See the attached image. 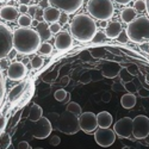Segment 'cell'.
<instances>
[{
  "label": "cell",
  "instance_id": "cell-23",
  "mask_svg": "<svg viewBox=\"0 0 149 149\" xmlns=\"http://www.w3.org/2000/svg\"><path fill=\"white\" fill-rule=\"evenodd\" d=\"M43 117V109L40 106V105H37V104H33L29 111V119L31 122H37V120H40L41 118Z\"/></svg>",
  "mask_w": 149,
  "mask_h": 149
},
{
  "label": "cell",
  "instance_id": "cell-45",
  "mask_svg": "<svg viewBox=\"0 0 149 149\" xmlns=\"http://www.w3.org/2000/svg\"><path fill=\"white\" fill-rule=\"evenodd\" d=\"M140 49L142 52H146V53H149V44H146V43H142L140 45Z\"/></svg>",
  "mask_w": 149,
  "mask_h": 149
},
{
  "label": "cell",
  "instance_id": "cell-10",
  "mask_svg": "<svg viewBox=\"0 0 149 149\" xmlns=\"http://www.w3.org/2000/svg\"><path fill=\"white\" fill-rule=\"evenodd\" d=\"M49 3L65 13L73 15L82 6L84 0H49Z\"/></svg>",
  "mask_w": 149,
  "mask_h": 149
},
{
  "label": "cell",
  "instance_id": "cell-31",
  "mask_svg": "<svg viewBox=\"0 0 149 149\" xmlns=\"http://www.w3.org/2000/svg\"><path fill=\"white\" fill-rule=\"evenodd\" d=\"M43 63H44V61H43V58H42L41 56H33L32 60H31V66H32V68H35V69L41 68V67L43 66Z\"/></svg>",
  "mask_w": 149,
  "mask_h": 149
},
{
  "label": "cell",
  "instance_id": "cell-29",
  "mask_svg": "<svg viewBox=\"0 0 149 149\" xmlns=\"http://www.w3.org/2000/svg\"><path fill=\"white\" fill-rule=\"evenodd\" d=\"M38 52L42 54V55H50L52 54V52H53V45L50 44V43H47V42H44V43H42L41 44V47H40V49H38Z\"/></svg>",
  "mask_w": 149,
  "mask_h": 149
},
{
  "label": "cell",
  "instance_id": "cell-42",
  "mask_svg": "<svg viewBox=\"0 0 149 149\" xmlns=\"http://www.w3.org/2000/svg\"><path fill=\"white\" fill-rule=\"evenodd\" d=\"M29 148H30V146H29V143L26 141H22L17 146V149H29Z\"/></svg>",
  "mask_w": 149,
  "mask_h": 149
},
{
  "label": "cell",
  "instance_id": "cell-49",
  "mask_svg": "<svg viewBox=\"0 0 149 149\" xmlns=\"http://www.w3.org/2000/svg\"><path fill=\"white\" fill-rule=\"evenodd\" d=\"M31 1V0H19V3H20V5H28L29 3Z\"/></svg>",
  "mask_w": 149,
  "mask_h": 149
},
{
  "label": "cell",
  "instance_id": "cell-53",
  "mask_svg": "<svg viewBox=\"0 0 149 149\" xmlns=\"http://www.w3.org/2000/svg\"><path fill=\"white\" fill-rule=\"evenodd\" d=\"M122 149H130V148H129V147H123Z\"/></svg>",
  "mask_w": 149,
  "mask_h": 149
},
{
  "label": "cell",
  "instance_id": "cell-13",
  "mask_svg": "<svg viewBox=\"0 0 149 149\" xmlns=\"http://www.w3.org/2000/svg\"><path fill=\"white\" fill-rule=\"evenodd\" d=\"M26 73H28V68L22 62H13L7 68V77L13 81L23 80L26 77Z\"/></svg>",
  "mask_w": 149,
  "mask_h": 149
},
{
  "label": "cell",
  "instance_id": "cell-6",
  "mask_svg": "<svg viewBox=\"0 0 149 149\" xmlns=\"http://www.w3.org/2000/svg\"><path fill=\"white\" fill-rule=\"evenodd\" d=\"M13 48V35L6 24L0 22V60L5 58Z\"/></svg>",
  "mask_w": 149,
  "mask_h": 149
},
{
  "label": "cell",
  "instance_id": "cell-35",
  "mask_svg": "<svg viewBox=\"0 0 149 149\" xmlns=\"http://www.w3.org/2000/svg\"><path fill=\"white\" fill-rule=\"evenodd\" d=\"M49 29H50V32L52 33H58V32H61V24L60 23H53V24H50V26H49Z\"/></svg>",
  "mask_w": 149,
  "mask_h": 149
},
{
  "label": "cell",
  "instance_id": "cell-46",
  "mask_svg": "<svg viewBox=\"0 0 149 149\" xmlns=\"http://www.w3.org/2000/svg\"><path fill=\"white\" fill-rule=\"evenodd\" d=\"M19 11L22 12V13H26V12H29L28 5H20V6H19Z\"/></svg>",
  "mask_w": 149,
  "mask_h": 149
},
{
  "label": "cell",
  "instance_id": "cell-16",
  "mask_svg": "<svg viewBox=\"0 0 149 149\" xmlns=\"http://www.w3.org/2000/svg\"><path fill=\"white\" fill-rule=\"evenodd\" d=\"M123 28L120 25L119 22H111L107 24V26L105 28V35L107 38H117L119 36V33L122 32Z\"/></svg>",
  "mask_w": 149,
  "mask_h": 149
},
{
  "label": "cell",
  "instance_id": "cell-41",
  "mask_svg": "<svg viewBox=\"0 0 149 149\" xmlns=\"http://www.w3.org/2000/svg\"><path fill=\"white\" fill-rule=\"evenodd\" d=\"M10 61L7 60V58H1L0 60V68H3V69H5V68H8L10 67Z\"/></svg>",
  "mask_w": 149,
  "mask_h": 149
},
{
  "label": "cell",
  "instance_id": "cell-12",
  "mask_svg": "<svg viewBox=\"0 0 149 149\" xmlns=\"http://www.w3.org/2000/svg\"><path fill=\"white\" fill-rule=\"evenodd\" d=\"M79 124L80 129L86 132V134H92L97 130L98 128V120H97V115L93 112H84L79 117Z\"/></svg>",
  "mask_w": 149,
  "mask_h": 149
},
{
  "label": "cell",
  "instance_id": "cell-52",
  "mask_svg": "<svg viewBox=\"0 0 149 149\" xmlns=\"http://www.w3.org/2000/svg\"><path fill=\"white\" fill-rule=\"evenodd\" d=\"M68 81H69V79H68V77H65L63 79H62V84H63L65 86L67 85V82H68Z\"/></svg>",
  "mask_w": 149,
  "mask_h": 149
},
{
  "label": "cell",
  "instance_id": "cell-2",
  "mask_svg": "<svg viewBox=\"0 0 149 149\" xmlns=\"http://www.w3.org/2000/svg\"><path fill=\"white\" fill-rule=\"evenodd\" d=\"M70 32L75 40L80 42H90L97 33V25L88 15H78L70 23Z\"/></svg>",
  "mask_w": 149,
  "mask_h": 149
},
{
  "label": "cell",
  "instance_id": "cell-33",
  "mask_svg": "<svg viewBox=\"0 0 149 149\" xmlns=\"http://www.w3.org/2000/svg\"><path fill=\"white\" fill-rule=\"evenodd\" d=\"M134 8L139 12H142L146 10V1L144 0H136L135 4H134Z\"/></svg>",
  "mask_w": 149,
  "mask_h": 149
},
{
  "label": "cell",
  "instance_id": "cell-20",
  "mask_svg": "<svg viewBox=\"0 0 149 149\" xmlns=\"http://www.w3.org/2000/svg\"><path fill=\"white\" fill-rule=\"evenodd\" d=\"M122 70V67L117 63H109L103 68V75L106 78H115L117 77L119 72Z\"/></svg>",
  "mask_w": 149,
  "mask_h": 149
},
{
  "label": "cell",
  "instance_id": "cell-3",
  "mask_svg": "<svg viewBox=\"0 0 149 149\" xmlns=\"http://www.w3.org/2000/svg\"><path fill=\"white\" fill-rule=\"evenodd\" d=\"M127 33L129 40L135 43L149 40V18L146 16L136 17L128 25Z\"/></svg>",
  "mask_w": 149,
  "mask_h": 149
},
{
  "label": "cell",
  "instance_id": "cell-48",
  "mask_svg": "<svg viewBox=\"0 0 149 149\" xmlns=\"http://www.w3.org/2000/svg\"><path fill=\"white\" fill-rule=\"evenodd\" d=\"M48 4H50V3H49V0H43V1L41 3V7H43V6H44V7L47 8V7H49V6H48Z\"/></svg>",
  "mask_w": 149,
  "mask_h": 149
},
{
  "label": "cell",
  "instance_id": "cell-50",
  "mask_svg": "<svg viewBox=\"0 0 149 149\" xmlns=\"http://www.w3.org/2000/svg\"><path fill=\"white\" fill-rule=\"evenodd\" d=\"M144 1H146V10H147V13L149 17V0H144Z\"/></svg>",
  "mask_w": 149,
  "mask_h": 149
},
{
  "label": "cell",
  "instance_id": "cell-55",
  "mask_svg": "<svg viewBox=\"0 0 149 149\" xmlns=\"http://www.w3.org/2000/svg\"><path fill=\"white\" fill-rule=\"evenodd\" d=\"M29 149H32V148H31V147H30V148H29Z\"/></svg>",
  "mask_w": 149,
  "mask_h": 149
},
{
  "label": "cell",
  "instance_id": "cell-19",
  "mask_svg": "<svg viewBox=\"0 0 149 149\" xmlns=\"http://www.w3.org/2000/svg\"><path fill=\"white\" fill-rule=\"evenodd\" d=\"M97 120H98V127L99 128L106 129L112 124V116H111V113H109L107 111H102L100 113H98Z\"/></svg>",
  "mask_w": 149,
  "mask_h": 149
},
{
  "label": "cell",
  "instance_id": "cell-36",
  "mask_svg": "<svg viewBox=\"0 0 149 149\" xmlns=\"http://www.w3.org/2000/svg\"><path fill=\"white\" fill-rule=\"evenodd\" d=\"M117 40H118L120 43H127V42H128V40H129V37H128L127 31L122 30V32H120V33H119V36L117 37Z\"/></svg>",
  "mask_w": 149,
  "mask_h": 149
},
{
  "label": "cell",
  "instance_id": "cell-40",
  "mask_svg": "<svg viewBox=\"0 0 149 149\" xmlns=\"http://www.w3.org/2000/svg\"><path fill=\"white\" fill-rule=\"evenodd\" d=\"M43 13H44V11L42 10V7L40 6L38 7V10H37V12H36V15H35V19H37V20H41L42 18H43Z\"/></svg>",
  "mask_w": 149,
  "mask_h": 149
},
{
  "label": "cell",
  "instance_id": "cell-15",
  "mask_svg": "<svg viewBox=\"0 0 149 149\" xmlns=\"http://www.w3.org/2000/svg\"><path fill=\"white\" fill-rule=\"evenodd\" d=\"M60 16H61V12L58 8L54 7V6H49L44 10V13H43V19L44 22L47 23H56L58 19H60Z\"/></svg>",
  "mask_w": 149,
  "mask_h": 149
},
{
  "label": "cell",
  "instance_id": "cell-32",
  "mask_svg": "<svg viewBox=\"0 0 149 149\" xmlns=\"http://www.w3.org/2000/svg\"><path fill=\"white\" fill-rule=\"evenodd\" d=\"M55 99H56V100L57 102H61V103H63L65 102V99L67 98V95H68V93L65 91V90H57L56 92H55Z\"/></svg>",
  "mask_w": 149,
  "mask_h": 149
},
{
  "label": "cell",
  "instance_id": "cell-39",
  "mask_svg": "<svg viewBox=\"0 0 149 149\" xmlns=\"http://www.w3.org/2000/svg\"><path fill=\"white\" fill-rule=\"evenodd\" d=\"M58 20H60V24H67V23H68V20H69L68 15H67V13H65V12H62Z\"/></svg>",
  "mask_w": 149,
  "mask_h": 149
},
{
  "label": "cell",
  "instance_id": "cell-7",
  "mask_svg": "<svg viewBox=\"0 0 149 149\" xmlns=\"http://www.w3.org/2000/svg\"><path fill=\"white\" fill-rule=\"evenodd\" d=\"M53 124L50 123L47 117H42L40 120L35 122L33 128H32V136L35 139L38 140H44L53 131Z\"/></svg>",
  "mask_w": 149,
  "mask_h": 149
},
{
  "label": "cell",
  "instance_id": "cell-43",
  "mask_svg": "<svg viewBox=\"0 0 149 149\" xmlns=\"http://www.w3.org/2000/svg\"><path fill=\"white\" fill-rule=\"evenodd\" d=\"M38 5H31L30 7H29V13L32 16V17H35V15H36V12H37V10H38Z\"/></svg>",
  "mask_w": 149,
  "mask_h": 149
},
{
  "label": "cell",
  "instance_id": "cell-37",
  "mask_svg": "<svg viewBox=\"0 0 149 149\" xmlns=\"http://www.w3.org/2000/svg\"><path fill=\"white\" fill-rule=\"evenodd\" d=\"M91 80H92L91 73H84L80 78V82H82V84H88Z\"/></svg>",
  "mask_w": 149,
  "mask_h": 149
},
{
  "label": "cell",
  "instance_id": "cell-26",
  "mask_svg": "<svg viewBox=\"0 0 149 149\" xmlns=\"http://www.w3.org/2000/svg\"><path fill=\"white\" fill-rule=\"evenodd\" d=\"M5 92H6V85H5V79L1 73V68H0V107L4 104L5 99Z\"/></svg>",
  "mask_w": 149,
  "mask_h": 149
},
{
  "label": "cell",
  "instance_id": "cell-28",
  "mask_svg": "<svg viewBox=\"0 0 149 149\" xmlns=\"http://www.w3.org/2000/svg\"><path fill=\"white\" fill-rule=\"evenodd\" d=\"M11 146V136L7 132H4L0 137V149H7Z\"/></svg>",
  "mask_w": 149,
  "mask_h": 149
},
{
  "label": "cell",
  "instance_id": "cell-54",
  "mask_svg": "<svg viewBox=\"0 0 149 149\" xmlns=\"http://www.w3.org/2000/svg\"><path fill=\"white\" fill-rule=\"evenodd\" d=\"M33 149H43V148H33Z\"/></svg>",
  "mask_w": 149,
  "mask_h": 149
},
{
  "label": "cell",
  "instance_id": "cell-25",
  "mask_svg": "<svg viewBox=\"0 0 149 149\" xmlns=\"http://www.w3.org/2000/svg\"><path fill=\"white\" fill-rule=\"evenodd\" d=\"M66 111H69V112L77 115V116H81V113H82V112H81V106H80L78 103H75V102H69V103L67 104Z\"/></svg>",
  "mask_w": 149,
  "mask_h": 149
},
{
  "label": "cell",
  "instance_id": "cell-9",
  "mask_svg": "<svg viewBox=\"0 0 149 149\" xmlns=\"http://www.w3.org/2000/svg\"><path fill=\"white\" fill-rule=\"evenodd\" d=\"M94 140L98 143V146H100L103 148L111 147L116 141V132L109 128L106 129L99 128L98 130L94 131Z\"/></svg>",
  "mask_w": 149,
  "mask_h": 149
},
{
  "label": "cell",
  "instance_id": "cell-51",
  "mask_svg": "<svg viewBox=\"0 0 149 149\" xmlns=\"http://www.w3.org/2000/svg\"><path fill=\"white\" fill-rule=\"evenodd\" d=\"M69 102H70V94L68 93V95H67V98L65 99V102H63V104H68Z\"/></svg>",
  "mask_w": 149,
  "mask_h": 149
},
{
  "label": "cell",
  "instance_id": "cell-18",
  "mask_svg": "<svg viewBox=\"0 0 149 149\" xmlns=\"http://www.w3.org/2000/svg\"><path fill=\"white\" fill-rule=\"evenodd\" d=\"M26 86H28L26 82H22V84L16 85L15 87L11 90V92H10V94H8V100L12 102V103L16 102V100H18V99L23 95L24 91H25V88H26Z\"/></svg>",
  "mask_w": 149,
  "mask_h": 149
},
{
  "label": "cell",
  "instance_id": "cell-44",
  "mask_svg": "<svg viewBox=\"0 0 149 149\" xmlns=\"http://www.w3.org/2000/svg\"><path fill=\"white\" fill-rule=\"evenodd\" d=\"M5 125H6V118L1 116V117H0V134L3 132V130H4Z\"/></svg>",
  "mask_w": 149,
  "mask_h": 149
},
{
  "label": "cell",
  "instance_id": "cell-30",
  "mask_svg": "<svg viewBox=\"0 0 149 149\" xmlns=\"http://www.w3.org/2000/svg\"><path fill=\"white\" fill-rule=\"evenodd\" d=\"M106 35H105V32H102V31H98L97 33H95V36L93 37V40H92V42L93 43H95V44H98V43H103V42H105L106 41Z\"/></svg>",
  "mask_w": 149,
  "mask_h": 149
},
{
  "label": "cell",
  "instance_id": "cell-14",
  "mask_svg": "<svg viewBox=\"0 0 149 149\" xmlns=\"http://www.w3.org/2000/svg\"><path fill=\"white\" fill-rule=\"evenodd\" d=\"M72 35L68 32H58L55 37V47L58 50H66V49L70 48L73 44V38Z\"/></svg>",
  "mask_w": 149,
  "mask_h": 149
},
{
  "label": "cell",
  "instance_id": "cell-21",
  "mask_svg": "<svg viewBox=\"0 0 149 149\" xmlns=\"http://www.w3.org/2000/svg\"><path fill=\"white\" fill-rule=\"evenodd\" d=\"M36 31L38 32L40 37H41V40L43 41H47L50 38V29H49V25H48V23L47 22H40L38 24H37V26H36Z\"/></svg>",
  "mask_w": 149,
  "mask_h": 149
},
{
  "label": "cell",
  "instance_id": "cell-1",
  "mask_svg": "<svg viewBox=\"0 0 149 149\" xmlns=\"http://www.w3.org/2000/svg\"><path fill=\"white\" fill-rule=\"evenodd\" d=\"M41 47V37L36 30L18 28L13 31V49L22 55H31Z\"/></svg>",
  "mask_w": 149,
  "mask_h": 149
},
{
  "label": "cell",
  "instance_id": "cell-24",
  "mask_svg": "<svg viewBox=\"0 0 149 149\" xmlns=\"http://www.w3.org/2000/svg\"><path fill=\"white\" fill-rule=\"evenodd\" d=\"M120 18L124 23H128L130 24L135 18H136V10L134 7H125L122 13H120Z\"/></svg>",
  "mask_w": 149,
  "mask_h": 149
},
{
  "label": "cell",
  "instance_id": "cell-4",
  "mask_svg": "<svg viewBox=\"0 0 149 149\" xmlns=\"http://www.w3.org/2000/svg\"><path fill=\"white\" fill-rule=\"evenodd\" d=\"M88 13L97 20H109L113 16V4L111 0H90L87 4Z\"/></svg>",
  "mask_w": 149,
  "mask_h": 149
},
{
  "label": "cell",
  "instance_id": "cell-17",
  "mask_svg": "<svg viewBox=\"0 0 149 149\" xmlns=\"http://www.w3.org/2000/svg\"><path fill=\"white\" fill-rule=\"evenodd\" d=\"M0 18L13 22L18 18V10L15 6H4L3 8H0Z\"/></svg>",
  "mask_w": 149,
  "mask_h": 149
},
{
  "label": "cell",
  "instance_id": "cell-34",
  "mask_svg": "<svg viewBox=\"0 0 149 149\" xmlns=\"http://www.w3.org/2000/svg\"><path fill=\"white\" fill-rule=\"evenodd\" d=\"M20 116H22V111H17L16 115L11 118V127L16 128V125L18 124V122H19V119H20Z\"/></svg>",
  "mask_w": 149,
  "mask_h": 149
},
{
  "label": "cell",
  "instance_id": "cell-22",
  "mask_svg": "<svg viewBox=\"0 0 149 149\" xmlns=\"http://www.w3.org/2000/svg\"><path fill=\"white\" fill-rule=\"evenodd\" d=\"M136 102H137V99L134 93H127L120 99V104L124 109H132L136 105Z\"/></svg>",
  "mask_w": 149,
  "mask_h": 149
},
{
  "label": "cell",
  "instance_id": "cell-8",
  "mask_svg": "<svg viewBox=\"0 0 149 149\" xmlns=\"http://www.w3.org/2000/svg\"><path fill=\"white\" fill-rule=\"evenodd\" d=\"M132 135L135 139L142 140L149 135V118L147 116L140 115L134 118V129Z\"/></svg>",
  "mask_w": 149,
  "mask_h": 149
},
{
  "label": "cell",
  "instance_id": "cell-47",
  "mask_svg": "<svg viewBox=\"0 0 149 149\" xmlns=\"http://www.w3.org/2000/svg\"><path fill=\"white\" fill-rule=\"evenodd\" d=\"M113 1H116L117 4H120V5H127L131 1V0H113Z\"/></svg>",
  "mask_w": 149,
  "mask_h": 149
},
{
  "label": "cell",
  "instance_id": "cell-11",
  "mask_svg": "<svg viewBox=\"0 0 149 149\" xmlns=\"http://www.w3.org/2000/svg\"><path fill=\"white\" fill-rule=\"evenodd\" d=\"M132 129H134V119L130 117H123L115 123L113 131L116 132L117 136L122 139H128L132 135Z\"/></svg>",
  "mask_w": 149,
  "mask_h": 149
},
{
  "label": "cell",
  "instance_id": "cell-5",
  "mask_svg": "<svg viewBox=\"0 0 149 149\" xmlns=\"http://www.w3.org/2000/svg\"><path fill=\"white\" fill-rule=\"evenodd\" d=\"M54 129H56L60 132H63L66 135H74L80 130V124H79V118L77 115H74L69 111H65L62 112L56 123L53 125Z\"/></svg>",
  "mask_w": 149,
  "mask_h": 149
},
{
  "label": "cell",
  "instance_id": "cell-38",
  "mask_svg": "<svg viewBox=\"0 0 149 149\" xmlns=\"http://www.w3.org/2000/svg\"><path fill=\"white\" fill-rule=\"evenodd\" d=\"M60 143H61V139L58 137L57 135H54V136H52V139H50V144H52V146L56 147V146H58Z\"/></svg>",
  "mask_w": 149,
  "mask_h": 149
},
{
  "label": "cell",
  "instance_id": "cell-27",
  "mask_svg": "<svg viewBox=\"0 0 149 149\" xmlns=\"http://www.w3.org/2000/svg\"><path fill=\"white\" fill-rule=\"evenodd\" d=\"M18 24L20 28H29L32 24V18L28 15H22L18 17Z\"/></svg>",
  "mask_w": 149,
  "mask_h": 149
}]
</instances>
